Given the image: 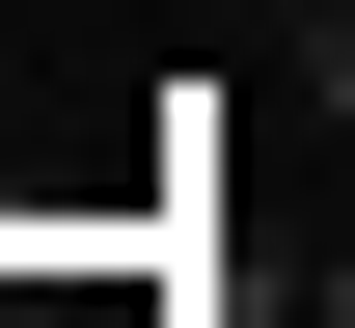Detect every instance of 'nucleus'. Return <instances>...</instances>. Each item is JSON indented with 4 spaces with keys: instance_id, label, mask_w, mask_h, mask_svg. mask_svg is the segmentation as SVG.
Returning a JSON list of instances; mask_svg holds the SVG:
<instances>
[]
</instances>
